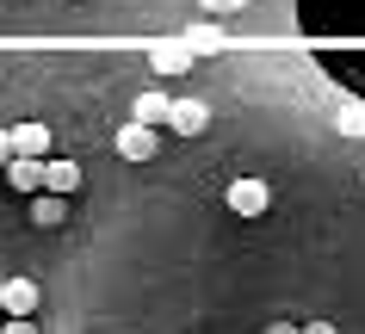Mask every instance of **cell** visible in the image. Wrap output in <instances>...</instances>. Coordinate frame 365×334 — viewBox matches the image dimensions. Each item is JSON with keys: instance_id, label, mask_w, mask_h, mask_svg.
<instances>
[{"instance_id": "cell-1", "label": "cell", "mask_w": 365, "mask_h": 334, "mask_svg": "<svg viewBox=\"0 0 365 334\" xmlns=\"http://www.w3.org/2000/svg\"><path fill=\"white\" fill-rule=\"evenodd\" d=\"M223 198H230V211L242 216V223H254V216H267V211H272V186H267L260 174L230 179V192H223Z\"/></svg>"}, {"instance_id": "cell-2", "label": "cell", "mask_w": 365, "mask_h": 334, "mask_svg": "<svg viewBox=\"0 0 365 334\" xmlns=\"http://www.w3.org/2000/svg\"><path fill=\"white\" fill-rule=\"evenodd\" d=\"M112 149H118V161H149L155 149H161V130H155V124H143V118H130V124H118Z\"/></svg>"}, {"instance_id": "cell-3", "label": "cell", "mask_w": 365, "mask_h": 334, "mask_svg": "<svg viewBox=\"0 0 365 334\" xmlns=\"http://www.w3.org/2000/svg\"><path fill=\"white\" fill-rule=\"evenodd\" d=\"M192 43H186V38H155L149 43V68H155V75H192Z\"/></svg>"}, {"instance_id": "cell-4", "label": "cell", "mask_w": 365, "mask_h": 334, "mask_svg": "<svg viewBox=\"0 0 365 334\" xmlns=\"http://www.w3.org/2000/svg\"><path fill=\"white\" fill-rule=\"evenodd\" d=\"M168 130L173 137H205V130H211V105H205V99H173L168 105Z\"/></svg>"}, {"instance_id": "cell-5", "label": "cell", "mask_w": 365, "mask_h": 334, "mask_svg": "<svg viewBox=\"0 0 365 334\" xmlns=\"http://www.w3.org/2000/svg\"><path fill=\"white\" fill-rule=\"evenodd\" d=\"M0 179H6V186H13V192H43V155H19V149H13V161H6V167H0Z\"/></svg>"}, {"instance_id": "cell-6", "label": "cell", "mask_w": 365, "mask_h": 334, "mask_svg": "<svg viewBox=\"0 0 365 334\" xmlns=\"http://www.w3.org/2000/svg\"><path fill=\"white\" fill-rule=\"evenodd\" d=\"M0 310H6V315H31V310H38V285H31V278H0Z\"/></svg>"}, {"instance_id": "cell-7", "label": "cell", "mask_w": 365, "mask_h": 334, "mask_svg": "<svg viewBox=\"0 0 365 334\" xmlns=\"http://www.w3.org/2000/svg\"><path fill=\"white\" fill-rule=\"evenodd\" d=\"M62 216H68V192H31V223L38 229H62Z\"/></svg>"}, {"instance_id": "cell-8", "label": "cell", "mask_w": 365, "mask_h": 334, "mask_svg": "<svg viewBox=\"0 0 365 334\" xmlns=\"http://www.w3.org/2000/svg\"><path fill=\"white\" fill-rule=\"evenodd\" d=\"M180 38L192 43V56H217V50H230V31H223V25H186Z\"/></svg>"}, {"instance_id": "cell-9", "label": "cell", "mask_w": 365, "mask_h": 334, "mask_svg": "<svg viewBox=\"0 0 365 334\" xmlns=\"http://www.w3.org/2000/svg\"><path fill=\"white\" fill-rule=\"evenodd\" d=\"M81 179H87V174H81L75 161H50V155H43V186H50V192H68V198H75Z\"/></svg>"}, {"instance_id": "cell-10", "label": "cell", "mask_w": 365, "mask_h": 334, "mask_svg": "<svg viewBox=\"0 0 365 334\" xmlns=\"http://www.w3.org/2000/svg\"><path fill=\"white\" fill-rule=\"evenodd\" d=\"M168 105H173V99L161 93V87H149V93H136L130 118H143V124H155V130H161V124H168Z\"/></svg>"}, {"instance_id": "cell-11", "label": "cell", "mask_w": 365, "mask_h": 334, "mask_svg": "<svg viewBox=\"0 0 365 334\" xmlns=\"http://www.w3.org/2000/svg\"><path fill=\"white\" fill-rule=\"evenodd\" d=\"M13 149L19 155H50V124H13Z\"/></svg>"}, {"instance_id": "cell-12", "label": "cell", "mask_w": 365, "mask_h": 334, "mask_svg": "<svg viewBox=\"0 0 365 334\" xmlns=\"http://www.w3.org/2000/svg\"><path fill=\"white\" fill-rule=\"evenodd\" d=\"M334 130L341 137H365V99H346L341 112H334Z\"/></svg>"}, {"instance_id": "cell-13", "label": "cell", "mask_w": 365, "mask_h": 334, "mask_svg": "<svg viewBox=\"0 0 365 334\" xmlns=\"http://www.w3.org/2000/svg\"><path fill=\"white\" fill-rule=\"evenodd\" d=\"M198 6H205V13H211V19H230V13H242V6H248V0H198Z\"/></svg>"}, {"instance_id": "cell-14", "label": "cell", "mask_w": 365, "mask_h": 334, "mask_svg": "<svg viewBox=\"0 0 365 334\" xmlns=\"http://www.w3.org/2000/svg\"><path fill=\"white\" fill-rule=\"evenodd\" d=\"M13 161V130H0V167Z\"/></svg>"}, {"instance_id": "cell-15", "label": "cell", "mask_w": 365, "mask_h": 334, "mask_svg": "<svg viewBox=\"0 0 365 334\" xmlns=\"http://www.w3.org/2000/svg\"><path fill=\"white\" fill-rule=\"evenodd\" d=\"M0 186H6V179H0Z\"/></svg>"}]
</instances>
